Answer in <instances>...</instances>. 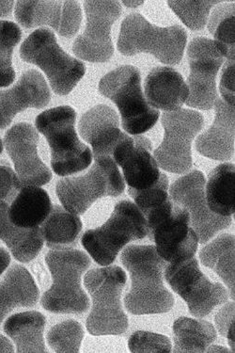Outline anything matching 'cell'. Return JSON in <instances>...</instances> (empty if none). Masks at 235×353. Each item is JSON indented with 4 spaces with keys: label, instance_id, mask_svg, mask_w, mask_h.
I'll return each instance as SVG.
<instances>
[{
    "label": "cell",
    "instance_id": "obj_16",
    "mask_svg": "<svg viewBox=\"0 0 235 353\" xmlns=\"http://www.w3.org/2000/svg\"><path fill=\"white\" fill-rule=\"evenodd\" d=\"M38 130L28 123L12 126L4 137V147L14 163L21 187H42L52 179V172L38 153Z\"/></svg>",
    "mask_w": 235,
    "mask_h": 353
},
{
    "label": "cell",
    "instance_id": "obj_23",
    "mask_svg": "<svg viewBox=\"0 0 235 353\" xmlns=\"http://www.w3.org/2000/svg\"><path fill=\"white\" fill-rule=\"evenodd\" d=\"M40 290L25 267L14 264L0 281V323L18 307H33L38 303Z\"/></svg>",
    "mask_w": 235,
    "mask_h": 353
},
{
    "label": "cell",
    "instance_id": "obj_29",
    "mask_svg": "<svg viewBox=\"0 0 235 353\" xmlns=\"http://www.w3.org/2000/svg\"><path fill=\"white\" fill-rule=\"evenodd\" d=\"M172 331L174 347L172 352L177 353L205 352L218 336L210 322L185 316L175 321Z\"/></svg>",
    "mask_w": 235,
    "mask_h": 353
},
{
    "label": "cell",
    "instance_id": "obj_14",
    "mask_svg": "<svg viewBox=\"0 0 235 353\" xmlns=\"http://www.w3.org/2000/svg\"><path fill=\"white\" fill-rule=\"evenodd\" d=\"M206 179L198 170L178 179L169 188L173 202L185 208L190 216L191 228L197 234L198 243L206 244L218 232L231 226L232 217L212 212L205 196Z\"/></svg>",
    "mask_w": 235,
    "mask_h": 353
},
{
    "label": "cell",
    "instance_id": "obj_24",
    "mask_svg": "<svg viewBox=\"0 0 235 353\" xmlns=\"http://www.w3.org/2000/svg\"><path fill=\"white\" fill-rule=\"evenodd\" d=\"M10 205L0 202V241L17 261L28 263L36 259L42 251L45 239L40 228L25 229L18 228L9 217Z\"/></svg>",
    "mask_w": 235,
    "mask_h": 353
},
{
    "label": "cell",
    "instance_id": "obj_39",
    "mask_svg": "<svg viewBox=\"0 0 235 353\" xmlns=\"http://www.w3.org/2000/svg\"><path fill=\"white\" fill-rule=\"evenodd\" d=\"M214 322L221 336L226 337L229 328L234 326V303H225L214 316Z\"/></svg>",
    "mask_w": 235,
    "mask_h": 353
},
{
    "label": "cell",
    "instance_id": "obj_34",
    "mask_svg": "<svg viewBox=\"0 0 235 353\" xmlns=\"http://www.w3.org/2000/svg\"><path fill=\"white\" fill-rule=\"evenodd\" d=\"M221 1H167V5L192 30H201L208 22L211 10Z\"/></svg>",
    "mask_w": 235,
    "mask_h": 353
},
{
    "label": "cell",
    "instance_id": "obj_10",
    "mask_svg": "<svg viewBox=\"0 0 235 353\" xmlns=\"http://www.w3.org/2000/svg\"><path fill=\"white\" fill-rule=\"evenodd\" d=\"M125 183L118 165L111 158L94 159L85 174L59 180L56 192L69 212L83 215L97 200L118 197L125 192Z\"/></svg>",
    "mask_w": 235,
    "mask_h": 353
},
{
    "label": "cell",
    "instance_id": "obj_11",
    "mask_svg": "<svg viewBox=\"0 0 235 353\" xmlns=\"http://www.w3.org/2000/svg\"><path fill=\"white\" fill-rule=\"evenodd\" d=\"M164 139L154 151L159 168L172 174H183L193 166L191 144L203 130V116L192 110L180 109L161 116Z\"/></svg>",
    "mask_w": 235,
    "mask_h": 353
},
{
    "label": "cell",
    "instance_id": "obj_28",
    "mask_svg": "<svg viewBox=\"0 0 235 353\" xmlns=\"http://www.w3.org/2000/svg\"><path fill=\"white\" fill-rule=\"evenodd\" d=\"M234 164L223 163L209 174L205 196L212 212L222 217L234 215Z\"/></svg>",
    "mask_w": 235,
    "mask_h": 353
},
{
    "label": "cell",
    "instance_id": "obj_5",
    "mask_svg": "<svg viewBox=\"0 0 235 353\" xmlns=\"http://www.w3.org/2000/svg\"><path fill=\"white\" fill-rule=\"evenodd\" d=\"M187 43V33L180 25L159 27L143 15L133 12L121 23L117 48L125 56L149 53L160 63L177 65L182 61Z\"/></svg>",
    "mask_w": 235,
    "mask_h": 353
},
{
    "label": "cell",
    "instance_id": "obj_37",
    "mask_svg": "<svg viewBox=\"0 0 235 353\" xmlns=\"http://www.w3.org/2000/svg\"><path fill=\"white\" fill-rule=\"evenodd\" d=\"M21 189L14 170L9 165L0 163V202L11 205Z\"/></svg>",
    "mask_w": 235,
    "mask_h": 353
},
{
    "label": "cell",
    "instance_id": "obj_32",
    "mask_svg": "<svg viewBox=\"0 0 235 353\" xmlns=\"http://www.w3.org/2000/svg\"><path fill=\"white\" fill-rule=\"evenodd\" d=\"M22 38V30L14 22L0 20V88L14 82L17 73L12 65L15 46Z\"/></svg>",
    "mask_w": 235,
    "mask_h": 353
},
{
    "label": "cell",
    "instance_id": "obj_3",
    "mask_svg": "<svg viewBox=\"0 0 235 353\" xmlns=\"http://www.w3.org/2000/svg\"><path fill=\"white\" fill-rule=\"evenodd\" d=\"M76 112L70 105L45 110L35 120L38 132L45 137L50 147L51 167L59 176H70L92 164L94 154L82 143L76 130Z\"/></svg>",
    "mask_w": 235,
    "mask_h": 353
},
{
    "label": "cell",
    "instance_id": "obj_15",
    "mask_svg": "<svg viewBox=\"0 0 235 353\" xmlns=\"http://www.w3.org/2000/svg\"><path fill=\"white\" fill-rule=\"evenodd\" d=\"M190 74L187 79L190 97L185 104L190 108L209 110L218 99L216 76L225 58L213 40L198 37L187 48Z\"/></svg>",
    "mask_w": 235,
    "mask_h": 353
},
{
    "label": "cell",
    "instance_id": "obj_17",
    "mask_svg": "<svg viewBox=\"0 0 235 353\" xmlns=\"http://www.w3.org/2000/svg\"><path fill=\"white\" fill-rule=\"evenodd\" d=\"M15 19L25 28L49 26L59 36L74 37L82 23V9L79 1H41L18 0Z\"/></svg>",
    "mask_w": 235,
    "mask_h": 353
},
{
    "label": "cell",
    "instance_id": "obj_42",
    "mask_svg": "<svg viewBox=\"0 0 235 353\" xmlns=\"http://www.w3.org/2000/svg\"><path fill=\"white\" fill-rule=\"evenodd\" d=\"M15 349L11 340L0 334V353L14 352Z\"/></svg>",
    "mask_w": 235,
    "mask_h": 353
},
{
    "label": "cell",
    "instance_id": "obj_26",
    "mask_svg": "<svg viewBox=\"0 0 235 353\" xmlns=\"http://www.w3.org/2000/svg\"><path fill=\"white\" fill-rule=\"evenodd\" d=\"M52 208L48 193L41 187H23L9 208V217L18 228H40Z\"/></svg>",
    "mask_w": 235,
    "mask_h": 353
},
{
    "label": "cell",
    "instance_id": "obj_35",
    "mask_svg": "<svg viewBox=\"0 0 235 353\" xmlns=\"http://www.w3.org/2000/svg\"><path fill=\"white\" fill-rule=\"evenodd\" d=\"M169 188V179H167L166 174L161 172L159 181L152 187L141 190L128 188V194L131 196L136 207L144 215L151 208L156 207V205L170 198Z\"/></svg>",
    "mask_w": 235,
    "mask_h": 353
},
{
    "label": "cell",
    "instance_id": "obj_33",
    "mask_svg": "<svg viewBox=\"0 0 235 353\" xmlns=\"http://www.w3.org/2000/svg\"><path fill=\"white\" fill-rule=\"evenodd\" d=\"M85 336L83 326L74 319L56 324L46 334L49 347L58 353L80 352Z\"/></svg>",
    "mask_w": 235,
    "mask_h": 353
},
{
    "label": "cell",
    "instance_id": "obj_2",
    "mask_svg": "<svg viewBox=\"0 0 235 353\" xmlns=\"http://www.w3.org/2000/svg\"><path fill=\"white\" fill-rule=\"evenodd\" d=\"M45 263L53 282L41 299L42 307L54 314L89 310V297L82 288V277L92 264L86 252L63 247L53 249L46 254Z\"/></svg>",
    "mask_w": 235,
    "mask_h": 353
},
{
    "label": "cell",
    "instance_id": "obj_4",
    "mask_svg": "<svg viewBox=\"0 0 235 353\" xmlns=\"http://www.w3.org/2000/svg\"><path fill=\"white\" fill-rule=\"evenodd\" d=\"M125 283L126 273L118 266L90 270L85 275L84 285L92 298L86 328L92 336H121L127 331L128 316L121 301Z\"/></svg>",
    "mask_w": 235,
    "mask_h": 353
},
{
    "label": "cell",
    "instance_id": "obj_12",
    "mask_svg": "<svg viewBox=\"0 0 235 353\" xmlns=\"http://www.w3.org/2000/svg\"><path fill=\"white\" fill-rule=\"evenodd\" d=\"M167 283L187 303L195 318L208 316L216 306L228 301L229 291L221 283H213L201 272L198 260L167 265L164 272Z\"/></svg>",
    "mask_w": 235,
    "mask_h": 353
},
{
    "label": "cell",
    "instance_id": "obj_20",
    "mask_svg": "<svg viewBox=\"0 0 235 353\" xmlns=\"http://www.w3.org/2000/svg\"><path fill=\"white\" fill-rule=\"evenodd\" d=\"M115 163L123 169L129 188L146 190L159 181L161 172L152 154V143L146 137H131L113 154Z\"/></svg>",
    "mask_w": 235,
    "mask_h": 353
},
{
    "label": "cell",
    "instance_id": "obj_8",
    "mask_svg": "<svg viewBox=\"0 0 235 353\" xmlns=\"http://www.w3.org/2000/svg\"><path fill=\"white\" fill-rule=\"evenodd\" d=\"M20 57L25 63L38 66L53 92L63 97L73 91L86 74L83 61L66 53L48 28H38L28 35L20 48Z\"/></svg>",
    "mask_w": 235,
    "mask_h": 353
},
{
    "label": "cell",
    "instance_id": "obj_21",
    "mask_svg": "<svg viewBox=\"0 0 235 353\" xmlns=\"http://www.w3.org/2000/svg\"><path fill=\"white\" fill-rule=\"evenodd\" d=\"M213 125L196 140L198 154L213 161H229L234 154V107L218 98Z\"/></svg>",
    "mask_w": 235,
    "mask_h": 353
},
{
    "label": "cell",
    "instance_id": "obj_18",
    "mask_svg": "<svg viewBox=\"0 0 235 353\" xmlns=\"http://www.w3.org/2000/svg\"><path fill=\"white\" fill-rule=\"evenodd\" d=\"M120 117L108 105H97L80 118L79 133L92 146L94 159H113L119 147L130 138L121 130Z\"/></svg>",
    "mask_w": 235,
    "mask_h": 353
},
{
    "label": "cell",
    "instance_id": "obj_41",
    "mask_svg": "<svg viewBox=\"0 0 235 353\" xmlns=\"http://www.w3.org/2000/svg\"><path fill=\"white\" fill-rule=\"evenodd\" d=\"M15 2L12 0H6V1H0V18L10 17L12 14Z\"/></svg>",
    "mask_w": 235,
    "mask_h": 353
},
{
    "label": "cell",
    "instance_id": "obj_45",
    "mask_svg": "<svg viewBox=\"0 0 235 353\" xmlns=\"http://www.w3.org/2000/svg\"><path fill=\"white\" fill-rule=\"evenodd\" d=\"M3 148H4L3 141H2L1 138H0V154H1L2 151H3Z\"/></svg>",
    "mask_w": 235,
    "mask_h": 353
},
{
    "label": "cell",
    "instance_id": "obj_38",
    "mask_svg": "<svg viewBox=\"0 0 235 353\" xmlns=\"http://www.w3.org/2000/svg\"><path fill=\"white\" fill-rule=\"evenodd\" d=\"M234 61L228 60L223 64L221 83H219V92H221L222 100L229 105L234 107Z\"/></svg>",
    "mask_w": 235,
    "mask_h": 353
},
{
    "label": "cell",
    "instance_id": "obj_1",
    "mask_svg": "<svg viewBox=\"0 0 235 353\" xmlns=\"http://www.w3.org/2000/svg\"><path fill=\"white\" fill-rule=\"evenodd\" d=\"M121 263L131 278V290L125 306L132 315L166 314L175 305L174 296L164 285L163 277L167 263L152 245H132L123 250Z\"/></svg>",
    "mask_w": 235,
    "mask_h": 353
},
{
    "label": "cell",
    "instance_id": "obj_7",
    "mask_svg": "<svg viewBox=\"0 0 235 353\" xmlns=\"http://www.w3.org/2000/svg\"><path fill=\"white\" fill-rule=\"evenodd\" d=\"M98 90L117 105L121 126L127 134L141 135L159 119V110L147 102L142 92L141 72L135 66L118 67L101 79Z\"/></svg>",
    "mask_w": 235,
    "mask_h": 353
},
{
    "label": "cell",
    "instance_id": "obj_40",
    "mask_svg": "<svg viewBox=\"0 0 235 353\" xmlns=\"http://www.w3.org/2000/svg\"><path fill=\"white\" fill-rule=\"evenodd\" d=\"M10 264H11V256H10V252H8L6 249L0 247V276L6 272Z\"/></svg>",
    "mask_w": 235,
    "mask_h": 353
},
{
    "label": "cell",
    "instance_id": "obj_30",
    "mask_svg": "<svg viewBox=\"0 0 235 353\" xmlns=\"http://www.w3.org/2000/svg\"><path fill=\"white\" fill-rule=\"evenodd\" d=\"M83 224L79 216L61 205H52L46 220L41 224L43 239L49 248H61L73 243L81 233Z\"/></svg>",
    "mask_w": 235,
    "mask_h": 353
},
{
    "label": "cell",
    "instance_id": "obj_44",
    "mask_svg": "<svg viewBox=\"0 0 235 353\" xmlns=\"http://www.w3.org/2000/svg\"><path fill=\"white\" fill-rule=\"evenodd\" d=\"M123 3H125V6L135 8L143 4L144 1H123Z\"/></svg>",
    "mask_w": 235,
    "mask_h": 353
},
{
    "label": "cell",
    "instance_id": "obj_22",
    "mask_svg": "<svg viewBox=\"0 0 235 353\" xmlns=\"http://www.w3.org/2000/svg\"><path fill=\"white\" fill-rule=\"evenodd\" d=\"M147 102L154 110L165 112L182 109L190 97V89L182 74L172 67H156L144 82Z\"/></svg>",
    "mask_w": 235,
    "mask_h": 353
},
{
    "label": "cell",
    "instance_id": "obj_43",
    "mask_svg": "<svg viewBox=\"0 0 235 353\" xmlns=\"http://www.w3.org/2000/svg\"><path fill=\"white\" fill-rule=\"evenodd\" d=\"M206 352H232L231 350L227 347L218 346V345H210L206 350Z\"/></svg>",
    "mask_w": 235,
    "mask_h": 353
},
{
    "label": "cell",
    "instance_id": "obj_31",
    "mask_svg": "<svg viewBox=\"0 0 235 353\" xmlns=\"http://www.w3.org/2000/svg\"><path fill=\"white\" fill-rule=\"evenodd\" d=\"M234 2L218 5L208 19V30L224 58L234 61Z\"/></svg>",
    "mask_w": 235,
    "mask_h": 353
},
{
    "label": "cell",
    "instance_id": "obj_27",
    "mask_svg": "<svg viewBox=\"0 0 235 353\" xmlns=\"http://www.w3.org/2000/svg\"><path fill=\"white\" fill-rule=\"evenodd\" d=\"M234 236L222 234L201 250L200 256L203 266L213 270L229 290V298L234 300Z\"/></svg>",
    "mask_w": 235,
    "mask_h": 353
},
{
    "label": "cell",
    "instance_id": "obj_6",
    "mask_svg": "<svg viewBox=\"0 0 235 353\" xmlns=\"http://www.w3.org/2000/svg\"><path fill=\"white\" fill-rule=\"evenodd\" d=\"M148 236V224L141 211L130 201L115 205L102 226L90 229L81 239L82 246L98 265L110 266L126 245Z\"/></svg>",
    "mask_w": 235,
    "mask_h": 353
},
{
    "label": "cell",
    "instance_id": "obj_25",
    "mask_svg": "<svg viewBox=\"0 0 235 353\" xmlns=\"http://www.w3.org/2000/svg\"><path fill=\"white\" fill-rule=\"evenodd\" d=\"M46 318L38 311L15 314L6 319L4 332L19 353L48 352L43 339Z\"/></svg>",
    "mask_w": 235,
    "mask_h": 353
},
{
    "label": "cell",
    "instance_id": "obj_9",
    "mask_svg": "<svg viewBox=\"0 0 235 353\" xmlns=\"http://www.w3.org/2000/svg\"><path fill=\"white\" fill-rule=\"evenodd\" d=\"M150 239L156 243L157 254L167 263L193 259L198 251L197 234L191 228L190 213L172 198L144 214Z\"/></svg>",
    "mask_w": 235,
    "mask_h": 353
},
{
    "label": "cell",
    "instance_id": "obj_13",
    "mask_svg": "<svg viewBox=\"0 0 235 353\" xmlns=\"http://www.w3.org/2000/svg\"><path fill=\"white\" fill-rule=\"evenodd\" d=\"M87 24L84 32L74 40L73 52L80 60L92 63H104L114 54L111 28L121 15L119 1L83 2Z\"/></svg>",
    "mask_w": 235,
    "mask_h": 353
},
{
    "label": "cell",
    "instance_id": "obj_36",
    "mask_svg": "<svg viewBox=\"0 0 235 353\" xmlns=\"http://www.w3.org/2000/svg\"><path fill=\"white\" fill-rule=\"evenodd\" d=\"M128 347L133 353H169L172 344L169 337L163 334L138 331L129 339Z\"/></svg>",
    "mask_w": 235,
    "mask_h": 353
},
{
    "label": "cell",
    "instance_id": "obj_19",
    "mask_svg": "<svg viewBox=\"0 0 235 353\" xmlns=\"http://www.w3.org/2000/svg\"><path fill=\"white\" fill-rule=\"evenodd\" d=\"M51 100L45 77L35 69L25 71L9 89H0V130L11 125L18 113L28 109H43Z\"/></svg>",
    "mask_w": 235,
    "mask_h": 353
}]
</instances>
